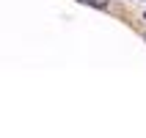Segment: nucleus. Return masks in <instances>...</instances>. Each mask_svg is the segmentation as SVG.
Instances as JSON below:
<instances>
[{"label":"nucleus","instance_id":"f257e3e1","mask_svg":"<svg viewBox=\"0 0 146 138\" xmlns=\"http://www.w3.org/2000/svg\"><path fill=\"white\" fill-rule=\"evenodd\" d=\"M86 6H94V8H108V0H80Z\"/></svg>","mask_w":146,"mask_h":138},{"label":"nucleus","instance_id":"f03ea898","mask_svg":"<svg viewBox=\"0 0 146 138\" xmlns=\"http://www.w3.org/2000/svg\"><path fill=\"white\" fill-rule=\"evenodd\" d=\"M143 39H146V33H143Z\"/></svg>","mask_w":146,"mask_h":138}]
</instances>
